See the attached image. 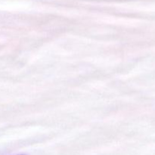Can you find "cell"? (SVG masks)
Masks as SVG:
<instances>
[{
    "instance_id": "1",
    "label": "cell",
    "mask_w": 155,
    "mask_h": 155,
    "mask_svg": "<svg viewBox=\"0 0 155 155\" xmlns=\"http://www.w3.org/2000/svg\"><path fill=\"white\" fill-rule=\"evenodd\" d=\"M20 155H24V154H20Z\"/></svg>"
}]
</instances>
